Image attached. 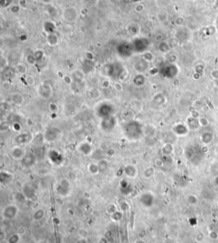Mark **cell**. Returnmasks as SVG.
<instances>
[{
    "mask_svg": "<svg viewBox=\"0 0 218 243\" xmlns=\"http://www.w3.org/2000/svg\"><path fill=\"white\" fill-rule=\"evenodd\" d=\"M124 133L130 140H138L143 134V126L141 122L132 121L124 125Z\"/></svg>",
    "mask_w": 218,
    "mask_h": 243,
    "instance_id": "1",
    "label": "cell"
},
{
    "mask_svg": "<svg viewBox=\"0 0 218 243\" xmlns=\"http://www.w3.org/2000/svg\"><path fill=\"white\" fill-rule=\"evenodd\" d=\"M114 112V107L108 103H103L97 108V115L101 119L112 116Z\"/></svg>",
    "mask_w": 218,
    "mask_h": 243,
    "instance_id": "2",
    "label": "cell"
},
{
    "mask_svg": "<svg viewBox=\"0 0 218 243\" xmlns=\"http://www.w3.org/2000/svg\"><path fill=\"white\" fill-rule=\"evenodd\" d=\"M19 212V208L15 204H10L6 206L3 211H2V216L4 219H8V220H11L13 218H15Z\"/></svg>",
    "mask_w": 218,
    "mask_h": 243,
    "instance_id": "3",
    "label": "cell"
},
{
    "mask_svg": "<svg viewBox=\"0 0 218 243\" xmlns=\"http://www.w3.org/2000/svg\"><path fill=\"white\" fill-rule=\"evenodd\" d=\"M116 125H117V120L113 115L104 118V119H102L101 128H102V130H104L106 132H111L115 128Z\"/></svg>",
    "mask_w": 218,
    "mask_h": 243,
    "instance_id": "4",
    "label": "cell"
},
{
    "mask_svg": "<svg viewBox=\"0 0 218 243\" xmlns=\"http://www.w3.org/2000/svg\"><path fill=\"white\" fill-rule=\"evenodd\" d=\"M70 189H71L70 182L66 178L60 179L56 186V192L60 196H66L69 194Z\"/></svg>",
    "mask_w": 218,
    "mask_h": 243,
    "instance_id": "5",
    "label": "cell"
},
{
    "mask_svg": "<svg viewBox=\"0 0 218 243\" xmlns=\"http://www.w3.org/2000/svg\"><path fill=\"white\" fill-rule=\"evenodd\" d=\"M140 202L145 207H151L154 203V196L150 192H145L141 195Z\"/></svg>",
    "mask_w": 218,
    "mask_h": 243,
    "instance_id": "6",
    "label": "cell"
},
{
    "mask_svg": "<svg viewBox=\"0 0 218 243\" xmlns=\"http://www.w3.org/2000/svg\"><path fill=\"white\" fill-rule=\"evenodd\" d=\"M60 135V131L57 128H50L45 133V139L47 142H53Z\"/></svg>",
    "mask_w": 218,
    "mask_h": 243,
    "instance_id": "7",
    "label": "cell"
},
{
    "mask_svg": "<svg viewBox=\"0 0 218 243\" xmlns=\"http://www.w3.org/2000/svg\"><path fill=\"white\" fill-rule=\"evenodd\" d=\"M33 140V135L31 133H21L19 135H17L15 138V142L16 144L18 145H21V144H26L30 142Z\"/></svg>",
    "mask_w": 218,
    "mask_h": 243,
    "instance_id": "8",
    "label": "cell"
},
{
    "mask_svg": "<svg viewBox=\"0 0 218 243\" xmlns=\"http://www.w3.org/2000/svg\"><path fill=\"white\" fill-rule=\"evenodd\" d=\"M22 194L26 199H32L35 195V189L30 183H26L22 188Z\"/></svg>",
    "mask_w": 218,
    "mask_h": 243,
    "instance_id": "9",
    "label": "cell"
},
{
    "mask_svg": "<svg viewBox=\"0 0 218 243\" xmlns=\"http://www.w3.org/2000/svg\"><path fill=\"white\" fill-rule=\"evenodd\" d=\"M78 151L84 155H90L92 153V147L87 142H83L78 145Z\"/></svg>",
    "mask_w": 218,
    "mask_h": 243,
    "instance_id": "10",
    "label": "cell"
},
{
    "mask_svg": "<svg viewBox=\"0 0 218 243\" xmlns=\"http://www.w3.org/2000/svg\"><path fill=\"white\" fill-rule=\"evenodd\" d=\"M124 174L130 178H134L137 176V169L135 166L133 165H128L124 168Z\"/></svg>",
    "mask_w": 218,
    "mask_h": 243,
    "instance_id": "11",
    "label": "cell"
},
{
    "mask_svg": "<svg viewBox=\"0 0 218 243\" xmlns=\"http://www.w3.org/2000/svg\"><path fill=\"white\" fill-rule=\"evenodd\" d=\"M21 161H22L23 166H25L26 167H29V166H32L33 164H35L36 160H35V156L33 154L28 153V154H25V156L23 157Z\"/></svg>",
    "mask_w": 218,
    "mask_h": 243,
    "instance_id": "12",
    "label": "cell"
},
{
    "mask_svg": "<svg viewBox=\"0 0 218 243\" xmlns=\"http://www.w3.org/2000/svg\"><path fill=\"white\" fill-rule=\"evenodd\" d=\"M25 154H25L24 150L21 147H19V146L15 147L11 150V156L14 159H15V160H22L23 157L25 156Z\"/></svg>",
    "mask_w": 218,
    "mask_h": 243,
    "instance_id": "13",
    "label": "cell"
},
{
    "mask_svg": "<svg viewBox=\"0 0 218 243\" xmlns=\"http://www.w3.org/2000/svg\"><path fill=\"white\" fill-rule=\"evenodd\" d=\"M87 169H88V172H89L90 174H92V175H96V174H98V173L100 172V171H101L99 165L96 164V163H94V162L90 163V164L87 166Z\"/></svg>",
    "mask_w": 218,
    "mask_h": 243,
    "instance_id": "14",
    "label": "cell"
},
{
    "mask_svg": "<svg viewBox=\"0 0 218 243\" xmlns=\"http://www.w3.org/2000/svg\"><path fill=\"white\" fill-rule=\"evenodd\" d=\"M45 215V210L42 209V208H39V209H37V210L33 212V218L35 221H40L41 219L44 218Z\"/></svg>",
    "mask_w": 218,
    "mask_h": 243,
    "instance_id": "15",
    "label": "cell"
},
{
    "mask_svg": "<svg viewBox=\"0 0 218 243\" xmlns=\"http://www.w3.org/2000/svg\"><path fill=\"white\" fill-rule=\"evenodd\" d=\"M173 130L174 132L176 134V135H179V136H182V135H185L186 132H187V127L183 124H177L175 125L174 128H173Z\"/></svg>",
    "mask_w": 218,
    "mask_h": 243,
    "instance_id": "16",
    "label": "cell"
},
{
    "mask_svg": "<svg viewBox=\"0 0 218 243\" xmlns=\"http://www.w3.org/2000/svg\"><path fill=\"white\" fill-rule=\"evenodd\" d=\"M21 240V236L20 234H12L10 236H9V238L7 239V242L8 243H19Z\"/></svg>",
    "mask_w": 218,
    "mask_h": 243,
    "instance_id": "17",
    "label": "cell"
},
{
    "mask_svg": "<svg viewBox=\"0 0 218 243\" xmlns=\"http://www.w3.org/2000/svg\"><path fill=\"white\" fill-rule=\"evenodd\" d=\"M172 150H173V147H172V145H171V144H169V143H166V144H165V145L163 147V148H162V153H163L164 155L169 156V155L171 154Z\"/></svg>",
    "mask_w": 218,
    "mask_h": 243,
    "instance_id": "18",
    "label": "cell"
},
{
    "mask_svg": "<svg viewBox=\"0 0 218 243\" xmlns=\"http://www.w3.org/2000/svg\"><path fill=\"white\" fill-rule=\"evenodd\" d=\"M154 102L158 105H162L165 103V98L161 94H156V96L154 97Z\"/></svg>",
    "mask_w": 218,
    "mask_h": 243,
    "instance_id": "19",
    "label": "cell"
},
{
    "mask_svg": "<svg viewBox=\"0 0 218 243\" xmlns=\"http://www.w3.org/2000/svg\"><path fill=\"white\" fill-rule=\"evenodd\" d=\"M11 178H12L11 174H9V172H1V173H0V179H1L2 182H6V180H5L6 178L9 182Z\"/></svg>",
    "mask_w": 218,
    "mask_h": 243,
    "instance_id": "20",
    "label": "cell"
},
{
    "mask_svg": "<svg viewBox=\"0 0 218 243\" xmlns=\"http://www.w3.org/2000/svg\"><path fill=\"white\" fill-rule=\"evenodd\" d=\"M154 168H152V167H148V168H147V169L144 171V176H145V178H151V177L154 175Z\"/></svg>",
    "mask_w": 218,
    "mask_h": 243,
    "instance_id": "21",
    "label": "cell"
},
{
    "mask_svg": "<svg viewBox=\"0 0 218 243\" xmlns=\"http://www.w3.org/2000/svg\"><path fill=\"white\" fill-rule=\"evenodd\" d=\"M12 101H13V103H16V104H21V103H22L23 99H22V97H21L20 95L15 94V95H14V96L12 97Z\"/></svg>",
    "mask_w": 218,
    "mask_h": 243,
    "instance_id": "22",
    "label": "cell"
},
{
    "mask_svg": "<svg viewBox=\"0 0 218 243\" xmlns=\"http://www.w3.org/2000/svg\"><path fill=\"white\" fill-rule=\"evenodd\" d=\"M121 218H122V213L119 212H118V211L112 214V218L114 221H118V220L121 219Z\"/></svg>",
    "mask_w": 218,
    "mask_h": 243,
    "instance_id": "23",
    "label": "cell"
},
{
    "mask_svg": "<svg viewBox=\"0 0 218 243\" xmlns=\"http://www.w3.org/2000/svg\"><path fill=\"white\" fill-rule=\"evenodd\" d=\"M108 212H110V214L112 215V213H114L115 212H117V208H116V206L114 204H111L108 206Z\"/></svg>",
    "mask_w": 218,
    "mask_h": 243,
    "instance_id": "24",
    "label": "cell"
},
{
    "mask_svg": "<svg viewBox=\"0 0 218 243\" xmlns=\"http://www.w3.org/2000/svg\"><path fill=\"white\" fill-rule=\"evenodd\" d=\"M203 239H204V235H203V233H198L197 235H196V241L198 242H200L201 241H203Z\"/></svg>",
    "mask_w": 218,
    "mask_h": 243,
    "instance_id": "25",
    "label": "cell"
},
{
    "mask_svg": "<svg viewBox=\"0 0 218 243\" xmlns=\"http://www.w3.org/2000/svg\"><path fill=\"white\" fill-rule=\"evenodd\" d=\"M115 150L112 148H108V151H107V154H108V155H109V156H111V157H112L114 154H115Z\"/></svg>",
    "mask_w": 218,
    "mask_h": 243,
    "instance_id": "26",
    "label": "cell"
},
{
    "mask_svg": "<svg viewBox=\"0 0 218 243\" xmlns=\"http://www.w3.org/2000/svg\"><path fill=\"white\" fill-rule=\"evenodd\" d=\"M21 128V126L19 124H14V125H13V130L15 129V130H16V131H18V130H20V129Z\"/></svg>",
    "mask_w": 218,
    "mask_h": 243,
    "instance_id": "27",
    "label": "cell"
},
{
    "mask_svg": "<svg viewBox=\"0 0 218 243\" xmlns=\"http://www.w3.org/2000/svg\"><path fill=\"white\" fill-rule=\"evenodd\" d=\"M76 243H88V242H87L86 239H84V238H80L78 241H77V242H76Z\"/></svg>",
    "mask_w": 218,
    "mask_h": 243,
    "instance_id": "28",
    "label": "cell"
}]
</instances>
